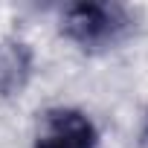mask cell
I'll return each mask as SVG.
<instances>
[{"label": "cell", "instance_id": "obj_1", "mask_svg": "<svg viewBox=\"0 0 148 148\" xmlns=\"http://www.w3.org/2000/svg\"><path fill=\"white\" fill-rule=\"evenodd\" d=\"M64 35L82 49H108L131 29V12L119 3H73L61 18Z\"/></svg>", "mask_w": 148, "mask_h": 148}, {"label": "cell", "instance_id": "obj_2", "mask_svg": "<svg viewBox=\"0 0 148 148\" xmlns=\"http://www.w3.org/2000/svg\"><path fill=\"white\" fill-rule=\"evenodd\" d=\"M35 148H99V134L82 110L52 108L41 116Z\"/></svg>", "mask_w": 148, "mask_h": 148}, {"label": "cell", "instance_id": "obj_3", "mask_svg": "<svg viewBox=\"0 0 148 148\" xmlns=\"http://www.w3.org/2000/svg\"><path fill=\"white\" fill-rule=\"evenodd\" d=\"M32 73V55L21 41H0V96L21 93Z\"/></svg>", "mask_w": 148, "mask_h": 148}]
</instances>
